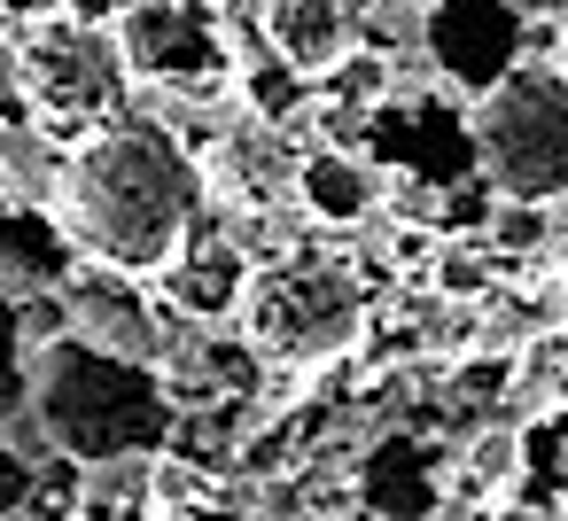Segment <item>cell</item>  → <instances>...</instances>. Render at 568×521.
I'll return each instance as SVG.
<instances>
[{"label": "cell", "instance_id": "1", "mask_svg": "<svg viewBox=\"0 0 568 521\" xmlns=\"http://www.w3.org/2000/svg\"><path fill=\"white\" fill-rule=\"evenodd\" d=\"M203 187H211L203 156L180 125H164L149 110H118V118H102L94 133L71 141L55 218H63L79 257L156 280L180 257V242L195 234Z\"/></svg>", "mask_w": 568, "mask_h": 521}, {"label": "cell", "instance_id": "2", "mask_svg": "<svg viewBox=\"0 0 568 521\" xmlns=\"http://www.w3.org/2000/svg\"><path fill=\"white\" fill-rule=\"evenodd\" d=\"M24 412L40 420L55 459L79 467H110V459H156L180 428L172 381L156 358L87 343L71 327H55L48 343H32V389Z\"/></svg>", "mask_w": 568, "mask_h": 521}, {"label": "cell", "instance_id": "3", "mask_svg": "<svg viewBox=\"0 0 568 521\" xmlns=\"http://www.w3.org/2000/svg\"><path fill=\"white\" fill-rule=\"evenodd\" d=\"M467 156L498 203H568V63L521 55L467 102Z\"/></svg>", "mask_w": 568, "mask_h": 521}, {"label": "cell", "instance_id": "4", "mask_svg": "<svg viewBox=\"0 0 568 521\" xmlns=\"http://www.w3.org/2000/svg\"><path fill=\"white\" fill-rule=\"evenodd\" d=\"M242 343L273 366H327L358 343L366 327V288L351 265L335 257H281V265H250L242 288Z\"/></svg>", "mask_w": 568, "mask_h": 521}, {"label": "cell", "instance_id": "5", "mask_svg": "<svg viewBox=\"0 0 568 521\" xmlns=\"http://www.w3.org/2000/svg\"><path fill=\"white\" fill-rule=\"evenodd\" d=\"M17 86L32 94V125H48L55 141L94 133L102 118L125 110V55L110 24H79V17H48L17 40Z\"/></svg>", "mask_w": 568, "mask_h": 521}, {"label": "cell", "instance_id": "6", "mask_svg": "<svg viewBox=\"0 0 568 521\" xmlns=\"http://www.w3.org/2000/svg\"><path fill=\"white\" fill-rule=\"evenodd\" d=\"M118 55L133 86H172V94H211L234 79V48L226 32L187 9V0H125L118 9Z\"/></svg>", "mask_w": 568, "mask_h": 521}, {"label": "cell", "instance_id": "7", "mask_svg": "<svg viewBox=\"0 0 568 521\" xmlns=\"http://www.w3.org/2000/svg\"><path fill=\"white\" fill-rule=\"evenodd\" d=\"M413 17H420V48H428L436 79H452L459 94H483L529 48L521 40L529 17L514 9V0H413Z\"/></svg>", "mask_w": 568, "mask_h": 521}, {"label": "cell", "instance_id": "8", "mask_svg": "<svg viewBox=\"0 0 568 521\" xmlns=\"http://www.w3.org/2000/svg\"><path fill=\"white\" fill-rule=\"evenodd\" d=\"M63 296V327L87 335V343H110V350H133V358H156L164 366V327H156V304L141 296V273H118V265H94L79 257L71 280L55 288Z\"/></svg>", "mask_w": 568, "mask_h": 521}, {"label": "cell", "instance_id": "9", "mask_svg": "<svg viewBox=\"0 0 568 521\" xmlns=\"http://www.w3.org/2000/svg\"><path fill=\"white\" fill-rule=\"evenodd\" d=\"M156 288H164V304L172 311H187L195 327H226L234 311H242V288H250V257L234 249V242H219V234H187L180 242V257L156 273Z\"/></svg>", "mask_w": 568, "mask_h": 521}, {"label": "cell", "instance_id": "10", "mask_svg": "<svg viewBox=\"0 0 568 521\" xmlns=\"http://www.w3.org/2000/svg\"><path fill=\"white\" fill-rule=\"evenodd\" d=\"M358 48V17L351 0H265V55L304 71L312 86Z\"/></svg>", "mask_w": 568, "mask_h": 521}, {"label": "cell", "instance_id": "11", "mask_svg": "<svg viewBox=\"0 0 568 521\" xmlns=\"http://www.w3.org/2000/svg\"><path fill=\"white\" fill-rule=\"evenodd\" d=\"M288 195H296V211H304L312 226H327V234H351V226H366V218H374V203H382V180H374V164H358V149H335V141H320V149H304V156H296V180H288Z\"/></svg>", "mask_w": 568, "mask_h": 521}, {"label": "cell", "instance_id": "12", "mask_svg": "<svg viewBox=\"0 0 568 521\" xmlns=\"http://www.w3.org/2000/svg\"><path fill=\"white\" fill-rule=\"evenodd\" d=\"M71 265H79V249H71L55 211H32V203L0 195V280L17 296H48V288L71 280Z\"/></svg>", "mask_w": 568, "mask_h": 521}, {"label": "cell", "instance_id": "13", "mask_svg": "<svg viewBox=\"0 0 568 521\" xmlns=\"http://www.w3.org/2000/svg\"><path fill=\"white\" fill-rule=\"evenodd\" d=\"M63 172H71V141H55L48 125H0V195L9 203L55 211Z\"/></svg>", "mask_w": 568, "mask_h": 521}, {"label": "cell", "instance_id": "14", "mask_svg": "<svg viewBox=\"0 0 568 521\" xmlns=\"http://www.w3.org/2000/svg\"><path fill=\"white\" fill-rule=\"evenodd\" d=\"M32 296H17L9 280H0V428H9L24 412V389H32Z\"/></svg>", "mask_w": 568, "mask_h": 521}, {"label": "cell", "instance_id": "15", "mask_svg": "<svg viewBox=\"0 0 568 521\" xmlns=\"http://www.w3.org/2000/svg\"><path fill=\"white\" fill-rule=\"evenodd\" d=\"M234 86H242V110H250L257 125H273V133H281V125H296V110H304V102H320V94H304L312 79H304V71H288V63H273V55H265V71H234Z\"/></svg>", "mask_w": 568, "mask_h": 521}, {"label": "cell", "instance_id": "16", "mask_svg": "<svg viewBox=\"0 0 568 521\" xmlns=\"http://www.w3.org/2000/svg\"><path fill=\"white\" fill-rule=\"evenodd\" d=\"M514 467H521V436H514V428H483V436L467 443L459 490H467V498H498V490H514Z\"/></svg>", "mask_w": 568, "mask_h": 521}, {"label": "cell", "instance_id": "17", "mask_svg": "<svg viewBox=\"0 0 568 521\" xmlns=\"http://www.w3.org/2000/svg\"><path fill=\"white\" fill-rule=\"evenodd\" d=\"M40 490H48V467L0 428V521H24L32 505H40Z\"/></svg>", "mask_w": 568, "mask_h": 521}, {"label": "cell", "instance_id": "18", "mask_svg": "<svg viewBox=\"0 0 568 521\" xmlns=\"http://www.w3.org/2000/svg\"><path fill=\"white\" fill-rule=\"evenodd\" d=\"M0 17L9 24H48V17H63V0H0Z\"/></svg>", "mask_w": 568, "mask_h": 521}, {"label": "cell", "instance_id": "19", "mask_svg": "<svg viewBox=\"0 0 568 521\" xmlns=\"http://www.w3.org/2000/svg\"><path fill=\"white\" fill-rule=\"evenodd\" d=\"M529 24H568V0H514Z\"/></svg>", "mask_w": 568, "mask_h": 521}, {"label": "cell", "instance_id": "20", "mask_svg": "<svg viewBox=\"0 0 568 521\" xmlns=\"http://www.w3.org/2000/svg\"><path fill=\"white\" fill-rule=\"evenodd\" d=\"M9 40H17V24H9V17H0V48H9Z\"/></svg>", "mask_w": 568, "mask_h": 521}]
</instances>
